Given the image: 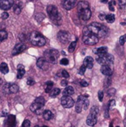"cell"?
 <instances>
[{"mask_svg":"<svg viewBox=\"0 0 126 127\" xmlns=\"http://www.w3.org/2000/svg\"><path fill=\"white\" fill-rule=\"evenodd\" d=\"M85 28L90 33L94 34L98 38L105 37L108 31V29L104 25H102L98 22H92L88 26L85 27Z\"/></svg>","mask_w":126,"mask_h":127,"instance_id":"6da1fadb","label":"cell"},{"mask_svg":"<svg viewBox=\"0 0 126 127\" xmlns=\"http://www.w3.org/2000/svg\"><path fill=\"white\" fill-rule=\"evenodd\" d=\"M77 10L79 18L82 20L87 21L91 16V11L90 10V4L85 1H81L78 3Z\"/></svg>","mask_w":126,"mask_h":127,"instance_id":"7a4b0ae2","label":"cell"},{"mask_svg":"<svg viewBox=\"0 0 126 127\" xmlns=\"http://www.w3.org/2000/svg\"><path fill=\"white\" fill-rule=\"evenodd\" d=\"M29 38H30V41L31 44L35 46L42 47V46H44L46 43V40L45 37L40 33L37 31H33L30 34Z\"/></svg>","mask_w":126,"mask_h":127,"instance_id":"3957f363","label":"cell"},{"mask_svg":"<svg viewBox=\"0 0 126 127\" xmlns=\"http://www.w3.org/2000/svg\"><path fill=\"white\" fill-rule=\"evenodd\" d=\"M45 103V100L43 97H39L36 99H35L34 102L31 104L30 109L31 112L36 113V115H41L43 114L44 111L42 110L44 105Z\"/></svg>","mask_w":126,"mask_h":127,"instance_id":"277c9868","label":"cell"},{"mask_svg":"<svg viewBox=\"0 0 126 127\" xmlns=\"http://www.w3.org/2000/svg\"><path fill=\"white\" fill-rule=\"evenodd\" d=\"M47 13L49 18L56 25H61V15L59 14L58 9L54 5H48L47 7Z\"/></svg>","mask_w":126,"mask_h":127,"instance_id":"5b68a950","label":"cell"},{"mask_svg":"<svg viewBox=\"0 0 126 127\" xmlns=\"http://www.w3.org/2000/svg\"><path fill=\"white\" fill-rule=\"evenodd\" d=\"M99 38L95 36L94 34L88 32L85 28L83 29V37H82V41L85 45H96L98 42Z\"/></svg>","mask_w":126,"mask_h":127,"instance_id":"8992f818","label":"cell"},{"mask_svg":"<svg viewBox=\"0 0 126 127\" xmlns=\"http://www.w3.org/2000/svg\"><path fill=\"white\" fill-rule=\"evenodd\" d=\"M59 56V52L55 49L47 50L44 53V57L48 60V63L55 64L57 62V59Z\"/></svg>","mask_w":126,"mask_h":127,"instance_id":"52a82bcc","label":"cell"},{"mask_svg":"<svg viewBox=\"0 0 126 127\" xmlns=\"http://www.w3.org/2000/svg\"><path fill=\"white\" fill-rule=\"evenodd\" d=\"M97 63L99 64H100L102 65H106L112 66L113 64H114V57L111 54H105L103 56L99 57L97 59Z\"/></svg>","mask_w":126,"mask_h":127,"instance_id":"ba28073f","label":"cell"},{"mask_svg":"<svg viewBox=\"0 0 126 127\" xmlns=\"http://www.w3.org/2000/svg\"><path fill=\"white\" fill-rule=\"evenodd\" d=\"M61 104L64 108L70 109L74 106L75 103L74 100L70 96H63L61 98Z\"/></svg>","mask_w":126,"mask_h":127,"instance_id":"9c48e42d","label":"cell"},{"mask_svg":"<svg viewBox=\"0 0 126 127\" xmlns=\"http://www.w3.org/2000/svg\"><path fill=\"white\" fill-rule=\"evenodd\" d=\"M57 38L59 41L63 44H67L71 39V35L68 32L65 31H61L57 34Z\"/></svg>","mask_w":126,"mask_h":127,"instance_id":"30bf717a","label":"cell"},{"mask_svg":"<svg viewBox=\"0 0 126 127\" xmlns=\"http://www.w3.org/2000/svg\"><path fill=\"white\" fill-rule=\"evenodd\" d=\"M4 90L6 93H11L15 94L17 93L19 91V86L16 84H10L7 83L4 86Z\"/></svg>","mask_w":126,"mask_h":127,"instance_id":"8fae6325","label":"cell"},{"mask_svg":"<svg viewBox=\"0 0 126 127\" xmlns=\"http://www.w3.org/2000/svg\"><path fill=\"white\" fill-rule=\"evenodd\" d=\"M16 125V117L13 115H7V118H6L4 123V127H15Z\"/></svg>","mask_w":126,"mask_h":127,"instance_id":"7c38bea8","label":"cell"},{"mask_svg":"<svg viewBox=\"0 0 126 127\" xmlns=\"http://www.w3.org/2000/svg\"><path fill=\"white\" fill-rule=\"evenodd\" d=\"M36 65L42 70H44V71H46L49 65H48V60L45 58V57H40L37 60V62H36Z\"/></svg>","mask_w":126,"mask_h":127,"instance_id":"4fadbf2b","label":"cell"},{"mask_svg":"<svg viewBox=\"0 0 126 127\" xmlns=\"http://www.w3.org/2000/svg\"><path fill=\"white\" fill-rule=\"evenodd\" d=\"M14 4L13 0H0V9L3 10H9Z\"/></svg>","mask_w":126,"mask_h":127,"instance_id":"5bb4252c","label":"cell"},{"mask_svg":"<svg viewBox=\"0 0 126 127\" xmlns=\"http://www.w3.org/2000/svg\"><path fill=\"white\" fill-rule=\"evenodd\" d=\"M25 49H26V45L24 43H22V42L21 43H18L13 48V49L12 51V55L13 56L18 55V54H21L22 52H23Z\"/></svg>","mask_w":126,"mask_h":127,"instance_id":"9a60e30c","label":"cell"},{"mask_svg":"<svg viewBox=\"0 0 126 127\" xmlns=\"http://www.w3.org/2000/svg\"><path fill=\"white\" fill-rule=\"evenodd\" d=\"M85 96L84 95H80L79 96L77 99V102L76 103V112L77 113H80L83 109V103L85 100Z\"/></svg>","mask_w":126,"mask_h":127,"instance_id":"2e32d148","label":"cell"},{"mask_svg":"<svg viewBox=\"0 0 126 127\" xmlns=\"http://www.w3.org/2000/svg\"><path fill=\"white\" fill-rule=\"evenodd\" d=\"M77 3V0H64L62 5L65 10L72 9Z\"/></svg>","mask_w":126,"mask_h":127,"instance_id":"e0dca14e","label":"cell"},{"mask_svg":"<svg viewBox=\"0 0 126 127\" xmlns=\"http://www.w3.org/2000/svg\"><path fill=\"white\" fill-rule=\"evenodd\" d=\"M100 71H101L102 74H103L104 75L108 76V77L111 76L113 74V70L111 68V66H110V65H102Z\"/></svg>","mask_w":126,"mask_h":127,"instance_id":"ac0fdd59","label":"cell"},{"mask_svg":"<svg viewBox=\"0 0 126 127\" xmlns=\"http://www.w3.org/2000/svg\"><path fill=\"white\" fill-rule=\"evenodd\" d=\"M97 122V116H94L93 115H91L89 114V115L88 116L87 118V120H86V124L89 127H94Z\"/></svg>","mask_w":126,"mask_h":127,"instance_id":"d6986e66","label":"cell"},{"mask_svg":"<svg viewBox=\"0 0 126 127\" xmlns=\"http://www.w3.org/2000/svg\"><path fill=\"white\" fill-rule=\"evenodd\" d=\"M83 65H85L87 68H89V69L92 68L94 66V59L90 56L86 57L84 60Z\"/></svg>","mask_w":126,"mask_h":127,"instance_id":"ffe728a7","label":"cell"},{"mask_svg":"<svg viewBox=\"0 0 126 127\" xmlns=\"http://www.w3.org/2000/svg\"><path fill=\"white\" fill-rule=\"evenodd\" d=\"M25 67L19 64L18 66H17V78L18 79H21L23 77V76L25 75Z\"/></svg>","mask_w":126,"mask_h":127,"instance_id":"44dd1931","label":"cell"},{"mask_svg":"<svg viewBox=\"0 0 126 127\" xmlns=\"http://www.w3.org/2000/svg\"><path fill=\"white\" fill-rule=\"evenodd\" d=\"M94 52L97 54L99 57L100 56H103L105 54H106L108 53V48L106 47H100L96 50H94Z\"/></svg>","mask_w":126,"mask_h":127,"instance_id":"7402d4cb","label":"cell"},{"mask_svg":"<svg viewBox=\"0 0 126 127\" xmlns=\"http://www.w3.org/2000/svg\"><path fill=\"white\" fill-rule=\"evenodd\" d=\"M74 89L72 86H67L63 91V96H71L74 95Z\"/></svg>","mask_w":126,"mask_h":127,"instance_id":"603a6c76","label":"cell"},{"mask_svg":"<svg viewBox=\"0 0 126 127\" xmlns=\"http://www.w3.org/2000/svg\"><path fill=\"white\" fill-rule=\"evenodd\" d=\"M22 4L19 1H18L17 3L13 4V11L16 14H19L20 13V12L22 10Z\"/></svg>","mask_w":126,"mask_h":127,"instance_id":"cb8c5ba5","label":"cell"},{"mask_svg":"<svg viewBox=\"0 0 126 127\" xmlns=\"http://www.w3.org/2000/svg\"><path fill=\"white\" fill-rule=\"evenodd\" d=\"M0 71H1L2 74H6L8 73L9 68H8L7 65L5 63H1V65H0Z\"/></svg>","mask_w":126,"mask_h":127,"instance_id":"d4e9b609","label":"cell"},{"mask_svg":"<svg viewBox=\"0 0 126 127\" xmlns=\"http://www.w3.org/2000/svg\"><path fill=\"white\" fill-rule=\"evenodd\" d=\"M43 118L46 121H49L53 118V114L50 110H45L43 112Z\"/></svg>","mask_w":126,"mask_h":127,"instance_id":"484cf974","label":"cell"},{"mask_svg":"<svg viewBox=\"0 0 126 127\" xmlns=\"http://www.w3.org/2000/svg\"><path fill=\"white\" fill-rule=\"evenodd\" d=\"M45 92L46 93H50L52 91V88L53 86V83L52 81H48L45 84Z\"/></svg>","mask_w":126,"mask_h":127,"instance_id":"4316f807","label":"cell"},{"mask_svg":"<svg viewBox=\"0 0 126 127\" xmlns=\"http://www.w3.org/2000/svg\"><path fill=\"white\" fill-rule=\"evenodd\" d=\"M60 94V89L58 88H55L53 89H52V91L50 92V97H55L57 95H59Z\"/></svg>","mask_w":126,"mask_h":127,"instance_id":"83f0119b","label":"cell"},{"mask_svg":"<svg viewBox=\"0 0 126 127\" xmlns=\"http://www.w3.org/2000/svg\"><path fill=\"white\" fill-rule=\"evenodd\" d=\"M98 113H99V108L97 106H94L91 108V109H90V114L91 115H93L94 116H97Z\"/></svg>","mask_w":126,"mask_h":127,"instance_id":"f1b7e54d","label":"cell"},{"mask_svg":"<svg viewBox=\"0 0 126 127\" xmlns=\"http://www.w3.org/2000/svg\"><path fill=\"white\" fill-rule=\"evenodd\" d=\"M105 19L108 23H113L115 21V16L114 14H108L105 16Z\"/></svg>","mask_w":126,"mask_h":127,"instance_id":"f546056e","label":"cell"},{"mask_svg":"<svg viewBox=\"0 0 126 127\" xmlns=\"http://www.w3.org/2000/svg\"><path fill=\"white\" fill-rule=\"evenodd\" d=\"M7 38V33L4 30H1L0 31V43L3 40L6 39Z\"/></svg>","mask_w":126,"mask_h":127,"instance_id":"4dcf8cb0","label":"cell"},{"mask_svg":"<svg viewBox=\"0 0 126 127\" xmlns=\"http://www.w3.org/2000/svg\"><path fill=\"white\" fill-rule=\"evenodd\" d=\"M76 41L72 42L70 44L69 47H68V51H69L70 53L74 52V50H75V48H76Z\"/></svg>","mask_w":126,"mask_h":127,"instance_id":"1f68e13d","label":"cell"},{"mask_svg":"<svg viewBox=\"0 0 126 127\" xmlns=\"http://www.w3.org/2000/svg\"><path fill=\"white\" fill-rule=\"evenodd\" d=\"M45 18V15L42 14V13H37V14L35 16L36 20L37 22H41L42 21H43Z\"/></svg>","mask_w":126,"mask_h":127,"instance_id":"d6a6232c","label":"cell"},{"mask_svg":"<svg viewBox=\"0 0 126 127\" xmlns=\"http://www.w3.org/2000/svg\"><path fill=\"white\" fill-rule=\"evenodd\" d=\"M85 98V100H84V103H83V109H84V110H87L88 109V106H89V103H90V102H89V100H88V98Z\"/></svg>","mask_w":126,"mask_h":127,"instance_id":"836d02e7","label":"cell"},{"mask_svg":"<svg viewBox=\"0 0 126 127\" xmlns=\"http://www.w3.org/2000/svg\"><path fill=\"white\" fill-rule=\"evenodd\" d=\"M115 4H116V2H115V1H109V3H108V7H109V10H111V11H114V5H115Z\"/></svg>","mask_w":126,"mask_h":127,"instance_id":"e575fe53","label":"cell"},{"mask_svg":"<svg viewBox=\"0 0 126 127\" xmlns=\"http://www.w3.org/2000/svg\"><path fill=\"white\" fill-rule=\"evenodd\" d=\"M116 94V89H114V88H111L108 90V95L110 96V97H113L114 95H115Z\"/></svg>","mask_w":126,"mask_h":127,"instance_id":"d590c367","label":"cell"},{"mask_svg":"<svg viewBox=\"0 0 126 127\" xmlns=\"http://www.w3.org/2000/svg\"><path fill=\"white\" fill-rule=\"evenodd\" d=\"M86 66L85 65H82L81 67H80V68H79V74H80V75H84V74H85V70H86Z\"/></svg>","mask_w":126,"mask_h":127,"instance_id":"8d00e7d4","label":"cell"},{"mask_svg":"<svg viewBox=\"0 0 126 127\" xmlns=\"http://www.w3.org/2000/svg\"><path fill=\"white\" fill-rule=\"evenodd\" d=\"M69 63V60L67 58H63L60 60V64L62 65H67Z\"/></svg>","mask_w":126,"mask_h":127,"instance_id":"74e56055","label":"cell"},{"mask_svg":"<svg viewBox=\"0 0 126 127\" xmlns=\"http://www.w3.org/2000/svg\"><path fill=\"white\" fill-rule=\"evenodd\" d=\"M30 127V122L29 120H25L22 123V127Z\"/></svg>","mask_w":126,"mask_h":127,"instance_id":"f35d334b","label":"cell"},{"mask_svg":"<svg viewBox=\"0 0 126 127\" xmlns=\"http://www.w3.org/2000/svg\"><path fill=\"white\" fill-rule=\"evenodd\" d=\"M115 105H116V101H115L114 100H110V102H109L108 107H109V109H114V107L115 106Z\"/></svg>","mask_w":126,"mask_h":127,"instance_id":"ab89813d","label":"cell"},{"mask_svg":"<svg viewBox=\"0 0 126 127\" xmlns=\"http://www.w3.org/2000/svg\"><path fill=\"white\" fill-rule=\"evenodd\" d=\"M103 97H104V94H103V92L102 91H99L98 92V98H99V100L100 102L102 101L103 100Z\"/></svg>","mask_w":126,"mask_h":127,"instance_id":"60d3db41","label":"cell"},{"mask_svg":"<svg viewBox=\"0 0 126 127\" xmlns=\"http://www.w3.org/2000/svg\"><path fill=\"white\" fill-rule=\"evenodd\" d=\"M119 42H120V44L121 45H123L125 43H126V39H125V36H124V35L123 36H122L120 38V40H119Z\"/></svg>","mask_w":126,"mask_h":127,"instance_id":"b9f144b4","label":"cell"},{"mask_svg":"<svg viewBox=\"0 0 126 127\" xmlns=\"http://www.w3.org/2000/svg\"><path fill=\"white\" fill-rule=\"evenodd\" d=\"M62 77H65V78H68V77H69V74H68V72L66 70H63V71H62Z\"/></svg>","mask_w":126,"mask_h":127,"instance_id":"7bdbcfd3","label":"cell"},{"mask_svg":"<svg viewBox=\"0 0 126 127\" xmlns=\"http://www.w3.org/2000/svg\"><path fill=\"white\" fill-rule=\"evenodd\" d=\"M27 84L28 86H33V85L35 84V81H34L33 79L29 78V79L27 80Z\"/></svg>","mask_w":126,"mask_h":127,"instance_id":"ee69618b","label":"cell"},{"mask_svg":"<svg viewBox=\"0 0 126 127\" xmlns=\"http://www.w3.org/2000/svg\"><path fill=\"white\" fill-rule=\"evenodd\" d=\"M8 16H9V14H8L7 12H4V13H1V19H7V18H8Z\"/></svg>","mask_w":126,"mask_h":127,"instance_id":"f6af8a7d","label":"cell"},{"mask_svg":"<svg viewBox=\"0 0 126 127\" xmlns=\"http://www.w3.org/2000/svg\"><path fill=\"white\" fill-rule=\"evenodd\" d=\"M80 85L82 87H87L88 86V82H86L85 80H81L80 81Z\"/></svg>","mask_w":126,"mask_h":127,"instance_id":"bcb514c9","label":"cell"},{"mask_svg":"<svg viewBox=\"0 0 126 127\" xmlns=\"http://www.w3.org/2000/svg\"><path fill=\"white\" fill-rule=\"evenodd\" d=\"M110 84H111V79H110V77H108V78H106L105 80V87H107V86H108Z\"/></svg>","mask_w":126,"mask_h":127,"instance_id":"7dc6e473","label":"cell"},{"mask_svg":"<svg viewBox=\"0 0 126 127\" xmlns=\"http://www.w3.org/2000/svg\"><path fill=\"white\" fill-rule=\"evenodd\" d=\"M119 4L121 7H124L126 4V0H119Z\"/></svg>","mask_w":126,"mask_h":127,"instance_id":"c3c4849f","label":"cell"},{"mask_svg":"<svg viewBox=\"0 0 126 127\" xmlns=\"http://www.w3.org/2000/svg\"><path fill=\"white\" fill-rule=\"evenodd\" d=\"M61 85L62 86H66L68 85V81L66 80H63L61 81Z\"/></svg>","mask_w":126,"mask_h":127,"instance_id":"681fc988","label":"cell"},{"mask_svg":"<svg viewBox=\"0 0 126 127\" xmlns=\"http://www.w3.org/2000/svg\"><path fill=\"white\" fill-rule=\"evenodd\" d=\"M104 18H105V16L104 14H100V19L101 20H104Z\"/></svg>","mask_w":126,"mask_h":127,"instance_id":"f907efd6","label":"cell"},{"mask_svg":"<svg viewBox=\"0 0 126 127\" xmlns=\"http://www.w3.org/2000/svg\"><path fill=\"white\" fill-rule=\"evenodd\" d=\"M102 3H107L108 2V0H100Z\"/></svg>","mask_w":126,"mask_h":127,"instance_id":"816d5d0a","label":"cell"},{"mask_svg":"<svg viewBox=\"0 0 126 127\" xmlns=\"http://www.w3.org/2000/svg\"><path fill=\"white\" fill-rule=\"evenodd\" d=\"M124 125H125V127H126V118L124 120Z\"/></svg>","mask_w":126,"mask_h":127,"instance_id":"f5cc1de1","label":"cell"},{"mask_svg":"<svg viewBox=\"0 0 126 127\" xmlns=\"http://www.w3.org/2000/svg\"><path fill=\"white\" fill-rule=\"evenodd\" d=\"M1 83H2V80H1V79L0 78V85H1Z\"/></svg>","mask_w":126,"mask_h":127,"instance_id":"db71d44e","label":"cell"},{"mask_svg":"<svg viewBox=\"0 0 126 127\" xmlns=\"http://www.w3.org/2000/svg\"><path fill=\"white\" fill-rule=\"evenodd\" d=\"M124 36H125V39H126V35H124Z\"/></svg>","mask_w":126,"mask_h":127,"instance_id":"11a10c76","label":"cell"},{"mask_svg":"<svg viewBox=\"0 0 126 127\" xmlns=\"http://www.w3.org/2000/svg\"><path fill=\"white\" fill-rule=\"evenodd\" d=\"M42 127H46V126H43Z\"/></svg>","mask_w":126,"mask_h":127,"instance_id":"9f6ffc18","label":"cell"},{"mask_svg":"<svg viewBox=\"0 0 126 127\" xmlns=\"http://www.w3.org/2000/svg\"><path fill=\"white\" fill-rule=\"evenodd\" d=\"M39 127V126H36V127Z\"/></svg>","mask_w":126,"mask_h":127,"instance_id":"6f0895ef","label":"cell"},{"mask_svg":"<svg viewBox=\"0 0 126 127\" xmlns=\"http://www.w3.org/2000/svg\"><path fill=\"white\" fill-rule=\"evenodd\" d=\"M28 1H33V0H28Z\"/></svg>","mask_w":126,"mask_h":127,"instance_id":"680465c9","label":"cell"},{"mask_svg":"<svg viewBox=\"0 0 126 127\" xmlns=\"http://www.w3.org/2000/svg\"></svg>","mask_w":126,"mask_h":127,"instance_id":"91938a15","label":"cell"},{"mask_svg":"<svg viewBox=\"0 0 126 127\" xmlns=\"http://www.w3.org/2000/svg\"></svg>","mask_w":126,"mask_h":127,"instance_id":"94428289","label":"cell"}]
</instances>
